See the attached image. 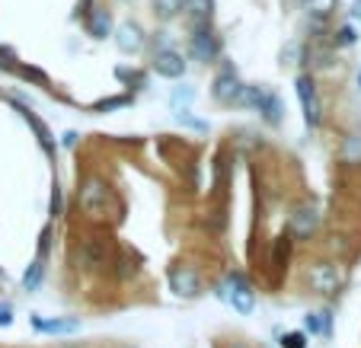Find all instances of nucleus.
Listing matches in <instances>:
<instances>
[{
	"label": "nucleus",
	"mask_w": 361,
	"mask_h": 348,
	"mask_svg": "<svg viewBox=\"0 0 361 348\" xmlns=\"http://www.w3.org/2000/svg\"><path fill=\"white\" fill-rule=\"evenodd\" d=\"M112 35H116L118 51H125V55H137L144 48V42H147V35H144V29L137 26V23H122Z\"/></svg>",
	"instance_id": "12"
},
{
	"label": "nucleus",
	"mask_w": 361,
	"mask_h": 348,
	"mask_svg": "<svg viewBox=\"0 0 361 348\" xmlns=\"http://www.w3.org/2000/svg\"><path fill=\"white\" fill-rule=\"evenodd\" d=\"M109 259H112L109 233H87L80 240V246H77V266L83 272H99V268L109 266Z\"/></svg>",
	"instance_id": "1"
},
{
	"label": "nucleus",
	"mask_w": 361,
	"mask_h": 348,
	"mask_svg": "<svg viewBox=\"0 0 361 348\" xmlns=\"http://www.w3.org/2000/svg\"><path fill=\"white\" fill-rule=\"evenodd\" d=\"M294 87H298V99H300V109H304L307 128H317V125H320V118H323V112H320V96H317L314 77H310V74H300Z\"/></svg>",
	"instance_id": "4"
},
{
	"label": "nucleus",
	"mask_w": 361,
	"mask_h": 348,
	"mask_svg": "<svg viewBox=\"0 0 361 348\" xmlns=\"http://www.w3.org/2000/svg\"><path fill=\"white\" fill-rule=\"evenodd\" d=\"M237 144H243V147H262V137H256L252 131H240Z\"/></svg>",
	"instance_id": "32"
},
{
	"label": "nucleus",
	"mask_w": 361,
	"mask_h": 348,
	"mask_svg": "<svg viewBox=\"0 0 361 348\" xmlns=\"http://www.w3.org/2000/svg\"><path fill=\"white\" fill-rule=\"evenodd\" d=\"M358 87H361V74H358Z\"/></svg>",
	"instance_id": "41"
},
{
	"label": "nucleus",
	"mask_w": 361,
	"mask_h": 348,
	"mask_svg": "<svg viewBox=\"0 0 361 348\" xmlns=\"http://www.w3.org/2000/svg\"><path fill=\"white\" fill-rule=\"evenodd\" d=\"M48 211H51V218H58L61 214V189H51V205H48Z\"/></svg>",
	"instance_id": "33"
},
{
	"label": "nucleus",
	"mask_w": 361,
	"mask_h": 348,
	"mask_svg": "<svg viewBox=\"0 0 361 348\" xmlns=\"http://www.w3.org/2000/svg\"><path fill=\"white\" fill-rule=\"evenodd\" d=\"M240 89H243V83H240V77H237V68H233L231 61H224L221 64V74L214 77V83H212V96L224 106H237Z\"/></svg>",
	"instance_id": "5"
},
{
	"label": "nucleus",
	"mask_w": 361,
	"mask_h": 348,
	"mask_svg": "<svg viewBox=\"0 0 361 348\" xmlns=\"http://www.w3.org/2000/svg\"><path fill=\"white\" fill-rule=\"evenodd\" d=\"M307 278H310L314 291H320V294H336L339 285H342V272H339V266H333V262H320V266H314L310 272H307Z\"/></svg>",
	"instance_id": "8"
},
{
	"label": "nucleus",
	"mask_w": 361,
	"mask_h": 348,
	"mask_svg": "<svg viewBox=\"0 0 361 348\" xmlns=\"http://www.w3.org/2000/svg\"><path fill=\"white\" fill-rule=\"evenodd\" d=\"M300 61H304L310 70H326L329 64H333V48H326L320 39H314L304 51H300Z\"/></svg>",
	"instance_id": "14"
},
{
	"label": "nucleus",
	"mask_w": 361,
	"mask_h": 348,
	"mask_svg": "<svg viewBox=\"0 0 361 348\" xmlns=\"http://www.w3.org/2000/svg\"><path fill=\"white\" fill-rule=\"evenodd\" d=\"M192 99H195V89H192V87H185V83H183V87H176V89H173V96H170L173 109H185V106H189Z\"/></svg>",
	"instance_id": "24"
},
{
	"label": "nucleus",
	"mask_w": 361,
	"mask_h": 348,
	"mask_svg": "<svg viewBox=\"0 0 361 348\" xmlns=\"http://www.w3.org/2000/svg\"><path fill=\"white\" fill-rule=\"evenodd\" d=\"M42 275H45V266H42V259H35L32 266L26 268V275H23V287H26V291H35V287L42 285Z\"/></svg>",
	"instance_id": "22"
},
{
	"label": "nucleus",
	"mask_w": 361,
	"mask_h": 348,
	"mask_svg": "<svg viewBox=\"0 0 361 348\" xmlns=\"http://www.w3.org/2000/svg\"><path fill=\"white\" fill-rule=\"evenodd\" d=\"M317 224H320V214H317L314 205H298L291 211V220H288V230L294 233V237L307 240V237H314Z\"/></svg>",
	"instance_id": "9"
},
{
	"label": "nucleus",
	"mask_w": 361,
	"mask_h": 348,
	"mask_svg": "<svg viewBox=\"0 0 361 348\" xmlns=\"http://www.w3.org/2000/svg\"><path fill=\"white\" fill-rule=\"evenodd\" d=\"M179 10L189 20V29H202V26H212L214 0H179Z\"/></svg>",
	"instance_id": "11"
},
{
	"label": "nucleus",
	"mask_w": 361,
	"mask_h": 348,
	"mask_svg": "<svg viewBox=\"0 0 361 348\" xmlns=\"http://www.w3.org/2000/svg\"><path fill=\"white\" fill-rule=\"evenodd\" d=\"M154 48H157V51H160V48H166V32H157V35H154Z\"/></svg>",
	"instance_id": "37"
},
{
	"label": "nucleus",
	"mask_w": 361,
	"mask_h": 348,
	"mask_svg": "<svg viewBox=\"0 0 361 348\" xmlns=\"http://www.w3.org/2000/svg\"><path fill=\"white\" fill-rule=\"evenodd\" d=\"M39 240H42V243H39V259H45V256H48V240H51V227H45Z\"/></svg>",
	"instance_id": "34"
},
{
	"label": "nucleus",
	"mask_w": 361,
	"mask_h": 348,
	"mask_svg": "<svg viewBox=\"0 0 361 348\" xmlns=\"http://www.w3.org/2000/svg\"><path fill=\"white\" fill-rule=\"evenodd\" d=\"M298 55H300V45L298 42H288L285 51H281V64H298Z\"/></svg>",
	"instance_id": "31"
},
{
	"label": "nucleus",
	"mask_w": 361,
	"mask_h": 348,
	"mask_svg": "<svg viewBox=\"0 0 361 348\" xmlns=\"http://www.w3.org/2000/svg\"><path fill=\"white\" fill-rule=\"evenodd\" d=\"M154 70L160 77H166V80H179L185 74V61L173 48H160V51H154Z\"/></svg>",
	"instance_id": "10"
},
{
	"label": "nucleus",
	"mask_w": 361,
	"mask_h": 348,
	"mask_svg": "<svg viewBox=\"0 0 361 348\" xmlns=\"http://www.w3.org/2000/svg\"><path fill=\"white\" fill-rule=\"evenodd\" d=\"M339 157L345 166H361V135H345Z\"/></svg>",
	"instance_id": "18"
},
{
	"label": "nucleus",
	"mask_w": 361,
	"mask_h": 348,
	"mask_svg": "<svg viewBox=\"0 0 361 348\" xmlns=\"http://www.w3.org/2000/svg\"><path fill=\"white\" fill-rule=\"evenodd\" d=\"M116 266H118V268H116L118 281H128V278H135V275H137V259H135V256H128V253L118 256Z\"/></svg>",
	"instance_id": "21"
},
{
	"label": "nucleus",
	"mask_w": 361,
	"mask_h": 348,
	"mask_svg": "<svg viewBox=\"0 0 361 348\" xmlns=\"http://www.w3.org/2000/svg\"><path fill=\"white\" fill-rule=\"evenodd\" d=\"M179 10V0H154V13L160 16V20H173Z\"/></svg>",
	"instance_id": "28"
},
{
	"label": "nucleus",
	"mask_w": 361,
	"mask_h": 348,
	"mask_svg": "<svg viewBox=\"0 0 361 348\" xmlns=\"http://www.w3.org/2000/svg\"><path fill=\"white\" fill-rule=\"evenodd\" d=\"M32 326L42 329V333H77L80 329V320H42V316H32Z\"/></svg>",
	"instance_id": "17"
},
{
	"label": "nucleus",
	"mask_w": 361,
	"mask_h": 348,
	"mask_svg": "<svg viewBox=\"0 0 361 348\" xmlns=\"http://www.w3.org/2000/svg\"><path fill=\"white\" fill-rule=\"evenodd\" d=\"M352 16L355 20H361V0H352Z\"/></svg>",
	"instance_id": "38"
},
{
	"label": "nucleus",
	"mask_w": 361,
	"mask_h": 348,
	"mask_svg": "<svg viewBox=\"0 0 361 348\" xmlns=\"http://www.w3.org/2000/svg\"><path fill=\"white\" fill-rule=\"evenodd\" d=\"M122 4H131V0H122Z\"/></svg>",
	"instance_id": "43"
},
{
	"label": "nucleus",
	"mask_w": 361,
	"mask_h": 348,
	"mask_svg": "<svg viewBox=\"0 0 361 348\" xmlns=\"http://www.w3.org/2000/svg\"><path fill=\"white\" fill-rule=\"evenodd\" d=\"M288 256H291V237H279L272 246V266L275 268H285Z\"/></svg>",
	"instance_id": "20"
},
{
	"label": "nucleus",
	"mask_w": 361,
	"mask_h": 348,
	"mask_svg": "<svg viewBox=\"0 0 361 348\" xmlns=\"http://www.w3.org/2000/svg\"><path fill=\"white\" fill-rule=\"evenodd\" d=\"M13 74L20 77V80H26V83H35V87H48V74L45 70H39V68H32V64H20Z\"/></svg>",
	"instance_id": "19"
},
{
	"label": "nucleus",
	"mask_w": 361,
	"mask_h": 348,
	"mask_svg": "<svg viewBox=\"0 0 361 348\" xmlns=\"http://www.w3.org/2000/svg\"><path fill=\"white\" fill-rule=\"evenodd\" d=\"M122 348H135V345H122Z\"/></svg>",
	"instance_id": "42"
},
{
	"label": "nucleus",
	"mask_w": 361,
	"mask_h": 348,
	"mask_svg": "<svg viewBox=\"0 0 361 348\" xmlns=\"http://www.w3.org/2000/svg\"><path fill=\"white\" fill-rule=\"evenodd\" d=\"M116 77H118L122 83H128V87L135 83V89H141L144 83H147V77H144L141 70H131V68H116Z\"/></svg>",
	"instance_id": "25"
},
{
	"label": "nucleus",
	"mask_w": 361,
	"mask_h": 348,
	"mask_svg": "<svg viewBox=\"0 0 361 348\" xmlns=\"http://www.w3.org/2000/svg\"><path fill=\"white\" fill-rule=\"evenodd\" d=\"M10 323H13V310L7 304H0V326H10Z\"/></svg>",
	"instance_id": "35"
},
{
	"label": "nucleus",
	"mask_w": 361,
	"mask_h": 348,
	"mask_svg": "<svg viewBox=\"0 0 361 348\" xmlns=\"http://www.w3.org/2000/svg\"><path fill=\"white\" fill-rule=\"evenodd\" d=\"M259 112L269 125H281V118H285V103H281V96L272 93V89H266V96H262V103H259Z\"/></svg>",
	"instance_id": "16"
},
{
	"label": "nucleus",
	"mask_w": 361,
	"mask_h": 348,
	"mask_svg": "<svg viewBox=\"0 0 361 348\" xmlns=\"http://www.w3.org/2000/svg\"><path fill=\"white\" fill-rule=\"evenodd\" d=\"M109 201H112V189L106 185V179H99V176L83 179V185H80V208L90 214V218H106Z\"/></svg>",
	"instance_id": "2"
},
{
	"label": "nucleus",
	"mask_w": 361,
	"mask_h": 348,
	"mask_svg": "<svg viewBox=\"0 0 361 348\" xmlns=\"http://www.w3.org/2000/svg\"><path fill=\"white\" fill-rule=\"evenodd\" d=\"M281 348H307L304 333H288V335H281Z\"/></svg>",
	"instance_id": "30"
},
{
	"label": "nucleus",
	"mask_w": 361,
	"mask_h": 348,
	"mask_svg": "<svg viewBox=\"0 0 361 348\" xmlns=\"http://www.w3.org/2000/svg\"><path fill=\"white\" fill-rule=\"evenodd\" d=\"M227 348H250V345H240V342H237V345H227Z\"/></svg>",
	"instance_id": "40"
},
{
	"label": "nucleus",
	"mask_w": 361,
	"mask_h": 348,
	"mask_svg": "<svg viewBox=\"0 0 361 348\" xmlns=\"http://www.w3.org/2000/svg\"><path fill=\"white\" fill-rule=\"evenodd\" d=\"M227 287H231V294H224V297L233 304V310H237V313H250L252 304H256V291H252V285L246 281V275L231 272L227 275Z\"/></svg>",
	"instance_id": "6"
},
{
	"label": "nucleus",
	"mask_w": 361,
	"mask_h": 348,
	"mask_svg": "<svg viewBox=\"0 0 361 348\" xmlns=\"http://www.w3.org/2000/svg\"><path fill=\"white\" fill-rule=\"evenodd\" d=\"M189 55H192V61H198V64H214L221 58V35L214 32L212 26L192 29Z\"/></svg>",
	"instance_id": "3"
},
{
	"label": "nucleus",
	"mask_w": 361,
	"mask_h": 348,
	"mask_svg": "<svg viewBox=\"0 0 361 348\" xmlns=\"http://www.w3.org/2000/svg\"><path fill=\"white\" fill-rule=\"evenodd\" d=\"M131 103V96L122 93V96H109V99H99V103L93 106V112H112V109H125V106Z\"/></svg>",
	"instance_id": "23"
},
{
	"label": "nucleus",
	"mask_w": 361,
	"mask_h": 348,
	"mask_svg": "<svg viewBox=\"0 0 361 348\" xmlns=\"http://www.w3.org/2000/svg\"><path fill=\"white\" fill-rule=\"evenodd\" d=\"M176 122L185 125V128H195V131H208V122H202V118H195L189 109H176Z\"/></svg>",
	"instance_id": "27"
},
{
	"label": "nucleus",
	"mask_w": 361,
	"mask_h": 348,
	"mask_svg": "<svg viewBox=\"0 0 361 348\" xmlns=\"http://www.w3.org/2000/svg\"><path fill=\"white\" fill-rule=\"evenodd\" d=\"M355 29L352 26H342V29H336V35H333V45L336 48H345V45H355Z\"/></svg>",
	"instance_id": "29"
},
{
	"label": "nucleus",
	"mask_w": 361,
	"mask_h": 348,
	"mask_svg": "<svg viewBox=\"0 0 361 348\" xmlns=\"http://www.w3.org/2000/svg\"><path fill=\"white\" fill-rule=\"evenodd\" d=\"M58 348H83V345H77V342H61Z\"/></svg>",
	"instance_id": "39"
},
{
	"label": "nucleus",
	"mask_w": 361,
	"mask_h": 348,
	"mask_svg": "<svg viewBox=\"0 0 361 348\" xmlns=\"http://www.w3.org/2000/svg\"><path fill=\"white\" fill-rule=\"evenodd\" d=\"M16 68H20V58H16V51H13L10 45H0V70L13 74Z\"/></svg>",
	"instance_id": "26"
},
{
	"label": "nucleus",
	"mask_w": 361,
	"mask_h": 348,
	"mask_svg": "<svg viewBox=\"0 0 361 348\" xmlns=\"http://www.w3.org/2000/svg\"><path fill=\"white\" fill-rule=\"evenodd\" d=\"M61 144H64V147H74V144H77V131H64Z\"/></svg>",
	"instance_id": "36"
},
{
	"label": "nucleus",
	"mask_w": 361,
	"mask_h": 348,
	"mask_svg": "<svg viewBox=\"0 0 361 348\" xmlns=\"http://www.w3.org/2000/svg\"><path fill=\"white\" fill-rule=\"evenodd\" d=\"M87 32L93 35L96 42L109 39V35H112V16L106 13V10H90V16H87Z\"/></svg>",
	"instance_id": "15"
},
{
	"label": "nucleus",
	"mask_w": 361,
	"mask_h": 348,
	"mask_svg": "<svg viewBox=\"0 0 361 348\" xmlns=\"http://www.w3.org/2000/svg\"><path fill=\"white\" fill-rule=\"evenodd\" d=\"M16 109H20V116L26 118V125H29V128L35 131V137H39V144H42V151H45L48 157H55V141H51V131H48V125L42 122V118L35 116V112L29 109L26 103H20V99H16Z\"/></svg>",
	"instance_id": "13"
},
{
	"label": "nucleus",
	"mask_w": 361,
	"mask_h": 348,
	"mask_svg": "<svg viewBox=\"0 0 361 348\" xmlns=\"http://www.w3.org/2000/svg\"><path fill=\"white\" fill-rule=\"evenodd\" d=\"M170 291L176 294V297H185V301H192V297H198V294H202V278L195 275V268L176 266L170 272Z\"/></svg>",
	"instance_id": "7"
}]
</instances>
